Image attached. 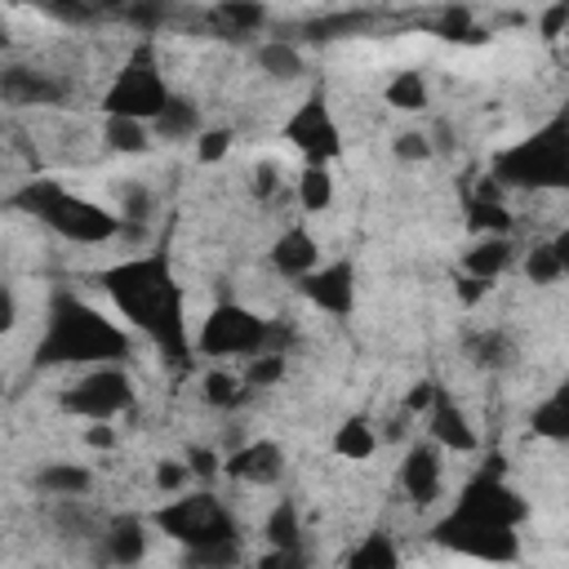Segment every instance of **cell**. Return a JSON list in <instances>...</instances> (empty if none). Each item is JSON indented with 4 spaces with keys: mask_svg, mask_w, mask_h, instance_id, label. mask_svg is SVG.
Listing matches in <instances>:
<instances>
[{
    "mask_svg": "<svg viewBox=\"0 0 569 569\" xmlns=\"http://www.w3.org/2000/svg\"><path fill=\"white\" fill-rule=\"evenodd\" d=\"M102 293L111 298L116 316L133 329H142L169 360L187 356V333H182V293L169 276L164 253H138L98 276Z\"/></svg>",
    "mask_w": 569,
    "mask_h": 569,
    "instance_id": "obj_1",
    "label": "cell"
},
{
    "mask_svg": "<svg viewBox=\"0 0 569 569\" xmlns=\"http://www.w3.org/2000/svg\"><path fill=\"white\" fill-rule=\"evenodd\" d=\"M525 516V502L493 476H480L467 485L462 502L436 525V542L471 556V560H511L516 556V525Z\"/></svg>",
    "mask_w": 569,
    "mask_h": 569,
    "instance_id": "obj_2",
    "label": "cell"
},
{
    "mask_svg": "<svg viewBox=\"0 0 569 569\" xmlns=\"http://www.w3.org/2000/svg\"><path fill=\"white\" fill-rule=\"evenodd\" d=\"M129 356V333L120 320H107L93 302L58 293L49 307V329L40 342L44 365H120Z\"/></svg>",
    "mask_w": 569,
    "mask_h": 569,
    "instance_id": "obj_3",
    "label": "cell"
},
{
    "mask_svg": "<svg viewBox=\"0 0 569 569\" xmlns=\"http://www.w3.org/2000/svg\"><path fill=\"white\" fill-rule=\"evenodd\" d=\"M49 231H58L62 240H76V244H107V240H120V213L107 209V204H93L89 196H76L67 191L62 182H31L22 187L18 196Z\"/></svg>",
    "mask_w": 569,
    "mask_h": 569,
    "instance_id": "obj_4",
    "label": "cell"
},
{
    "mask_svg": "<svg viewBox=\"0 0 569 569\" xmlns=\"http://www.w3.org/2000/svg\"><path fill=\"white\" fill-rule=\"evenodd\" d=\"M569 178V138H565V120H551L542 133L516 142L511 151L498 156L493 164V182L502 187H560Z\"/></svg>",
    "mask_w": 569,
    "mask_h": 569,
    "instance_id": "obj_5",
    "label": "cell"
},
{
    "mask_svg": "<svg viewBox=\"0 0 569 569\" xmlns=\"http://www.w3.org/2000/svg\"><path fill=\"white\" fill-rule=\"evenodd\" d=\"M151 520H156L173 542H182V551L213 547V542H236V538H240L236 516H231L213 493H182V498H169Z\"/></svg>",
    "mask_w": 569,
    "mask_h": 569,
    "instance_id": "obj_6",
    "label": "cell"
},
{
    "mask_svg": "<svg viewBox=\"0 0 569 569\" xmlns=\"http://www.w3.org/2000/svg\"><path fill=\"white\" fill-rule=\"evenodd\" d=\"M196 351L200 356H236V360H253L262 351H276V329L253 316L249 307L240 302H222L204 316L200 325V338H196Z\"/></svg>",
    "mask_w": 569,
    "mask_h": 569,
    "instance_id": "obj_7",
    "label": "cell"
},
{
    "mask_svg": "<svg viewBox=\"0 0 569 569\" xmlns=\"http://www.w3.org/2000/svg\"><path fill=\"white\" fill-rule=\"evenodd\" d=\"M164 102H169V84H164L156 58H151V49H138V53L120 67L116 84L107 89L102 111H107V116H120V120H142V124H151Z\"/></svg>",
    "mask_w": 569,
    "mask_h": 569,
    "instance_id": "obj_8",
    "label": "cell"
},
{
    "mask_svg": "<svg viewBox=\"0 0 569 569\" xmlns=\"http://www.w3.org/2000/svg\"><path fill=\"white\" fill-rule=\"evenodd\" d=\"M133 405V382L120 365H89L62 387V409L89 422H111Z\"/></svg>",
    "mask_w": 569,
    "mask_h": 569,
    "instance_id": "obj_9",
    "label": "cell"
},
{
    "mask_svg": "<svg viewBox=\"0 0 569 569\" xmlns=\"http://www.w3.org/2000/svg\"><path fill=\"white\" fill-rule=\"evenodd\" d=\"M284 138L307 156V164H329L338 156V147H342V133H338V124H333V116H329V107H325L320 93H311L284 120Z\"/></svg>",
    "mask_w": 569,
    "mask_h": 569,
    "instance_id": "obj_10",
    "label": "cell"
},
{
    "mask_svg": "<svg viewBox=\"0 0 569 569\" xmlns=\"http://www.w3.org/2000/svg\"><path fill=\"white\" fill-rule=\"evenodd\" d=\"M71 93V80L36 67V62H4L0 67V102L9 107H58Z\"/></svg>",
    "mask_w": 569,
    "mask_h": 569,
    "instance_id": "obj_11",
    "label": "cell"
},
{
    "mask_svg": "<svg viewBox=\"0 0 569 569\" xmlns=\"http://www.w3.org/2000/svg\"><path fill=\"white\" fill-rule=\"evenodd\" d=\"M302 284V293L320 307V311H329V316H347L351 307H356V271H351V262H320L311 276H302L298 280Z\"/></svg>",
    "mask_w": 569,
    "mask_h": 569,
    "instance_id": "obj_12",
    "label": "cell"
},
{
    "mask_svg": "<svg viewBox=\"0 0 569 569\" xmlns=\"http://www.w3.org/2000/svg\"><path fill=\"white\" fill-rule=\"evenodd\" d=\"M93 556L98 565H111V569H133L142 565L147 556V525L138 516H120V520H107L102 533L93 538Z\"/></svg>",
    "mask_w": 569,
    "mask_h": 569,
    "instance_id": "obj_13",
    "label": "cell"
},
{
    "mask_svg": "<svg viewBox=\"0 0 569 569\" xmlns=\"http://www.w3.org/2000/svg\"><path fill=\"white\" fill-rule=\"evenodd\" d=\"M427 440H431L436 449H453V453H471V449H476V431H471L467 413H462V409L453 405V396L440 391V387H436V396H431V405H427Z\"/></svg>",
    "mask_w": 569,
    "mask_h": 569,
    "instance_id": "obj_14",
    "label": "cell"
},
{
    "mask_svg": "<svg viewBox=\"0 0 569 569\" xmlns=\"http://www.w3.org/2000/svg\"><path fill=\"white\" fill-rule=\"evenodd\" d=\"M227 476L240 480V485H253V489H267L284 476V453L276 440H249L240 445L231 458H227Z\"/></svg>",
    "mask_w": 569,
    "mask_h": 569,
    "instance_id": "obj_15",
    "label": "cell"
},
{
    "mask_svg": "<svg viewBox=\"0 0 569 569\" xmlns=\"http://www.w3.org/2000/svg\"><path fill=\"white\" fill-rule=\"evenodd\" d=\"M440 480H445V462H440V449L431 440H413L405 462H400V489L413 498V502H431L440 493Z\"/></svg>",
    "mask_w": 569,
    "mask_h": 569,
    "instance_id": "obj_16",
    "label": "cell"
},
{
    "mask_svg": "<svg viewBox=\"0 0 569 569\" xmlns=\"http://www.w3.org/2000/svg\"><path fill=\"white\" fill-rule=\"evenodd\" d=\"M271 267H276L280 276H289V280L311 276V271L320 267V244H316V236H311L307 227H289V231L271 244Z\"/></svg>",
    "mask_w": 569,
    "mask_h": 569,
    "instance_id": "obj_17",
    "label": "cell"
},
{
    "mask_svg": "<svg viewBox=\"0 0 569 569\" xmlns=\"http://www.w3.org/2000/svg\"><path fill=\"white\" fill-rule=\"evenodd\" d=\"M511 262H516V249H511L507 236H480V240L462 253V271H467L471 280H485V284H493Z\"/></svg>",
    "mask_w": 569,
    "mask_h": 569,
    "instance_id": "obj_18",
    "label": "cell"
},
{
    "mask_svg": "<svg viewBox=\"0 0 569 569\" xmlns=\"http://www.w3.org/2000/svg\"><path fill=\"white\" fill-rule=\"evenodd\" d=\"M200 133H204L200 107H196L191 98H173V93H169V102H164L160 116L151 120V138H160V142H187V138H200Z\"/></svg>",
    "mask_w": 569,
    "mask_h": 569,
    "instance_id": "obj_19",
    "label": "cell"
},
{
    "mask_svg": "<svg viewBox=\"0 0 569 569\" xmlns=\"http://www.w3.org/2000/svg\"><path fill=\"white\" fill-rule=\"evenodd\" d=\"M93 485V471L84 462H49L36 471V489L49 498H84Z\"/></svg>",
    "mask_w": 569,
    "mask_h": 569,
    "instance_id": "obj_20",
    "label": "cell"
},
{
    "mask_svg": "<svg viewBox=\"0 0 569 569\" xmlns=\"http://www.w3.org/2000/svg\"><path fill=\"white\" fill-rule=\"evenodd\" d=\"M467 356L480 369H511L516 365V342H511L507 329H480V333H467Z\"/></svg>",
    "mask_w": 569,
    "mask_h": 569,
    "instance_id": "obj_21",
    "label": "cell"
},
{
    "mask_svg": "<svg viewBox=\"0 0 569 569\" xmlns=\"http://www.w3.org/2000/svg\"><path fill=\"white\" fill-rule=\"evenodd\" d=\"M258 67L271 76V80H298L302 76V53L293 40H262L258 44Z\"/></svg>",
    "mask_w": 569,
    "mask_h": 569,
    "instance_id": "obj_22",
    "label": "cell"
},
{
    "mask_svg": "<svg viewBox=\"0 0 569 569\" xmlns=\"http://www.w3.org/2000/svg\"><path fill=\"white\" fill-rule=\"evenodd\" d=\"M102 142H107V151H120V156H142V151L151 147V124L107 116V124H102Z\"/></svg>",
    "mask_w": 569,
    "mask_h": 569,
    "instance_id": "obj_23",
    "label": "cell"
},
{
    "mask_svg": "<svg viewBox=\"0 0 569 569\" xmlns=\"http://www.w3.org/2000/svg\"><path fill=\"white\" fill-rule=\"evenodd\" d=\"M298 204L307 213H325L333 204V173H329V164H307L298 173Z\"/></svg>",
    "mask_w": 569,
    "mask_h": 569,
    "instance_id": "obj_24",
    "label": "cell"
},
{
    "mask_svg": "<svg viewBox=\"0 0 569 569\" xmlns=\"http://www.w3.org/2000/svg\"><path fill=\"white\" fill-rule=\"evenodd\" d=\"M525 271L533 284H556L565 276V240H538L525 253Z\"/></svg>",
    "mask_w": 569,
    "mask_h": 569,
    "instance_id": "obj_25",
    "label": "cell"
},
{
    "mask_svg": "<svg viewBox=\"0 0 569 569\" xmlns=\"http://www.w3.org/2000/svg\"><path fill=\"white\" fill-rule=\"evenodd\" d=\"M373 449H378V436H373V427L365 418L342 422L338 436H333V453L347 458V462H365V458H373Z\"/></svg>",
    "mask_w": 569,
    "mask_h": 569,
    "instance_id": "obj_26",
    "label": "cell"
},
{
    "mask_svg": "<svg viewBox=\"0 0 569 569\" xmlns=\"http://www.w3.org/2000/svg\"><path fill=\"white\" fill-rule=\"evenodd\" d=\"M347 569H400V551L387 533H369L351 556H347Z\"/></svg>",
    "mask_w": 569,
    "mask_h": 569,
    "instance_id": "obj_27",
    "label": "cell"
},
{
    "mask_svg": "<svg viewBox=\"0 0 569 569\" xmlns=\"http://www.w3.org/2000/svg\"><path fill=\"white\" fill-rule=\"evenodd\" d=\"M382 98H387V107H396V111H427V80H422L418 71H396Z\"/></svg>",
    "mask_w": 569,
    "mask_h": 569,
    "instance_id": "obj_28",
    "label": "cell"
},
{
    "mask_svg": "<svg viewBox=\"0 0 569 569\" xmlns=\"http://www.w3.org/2000/svg\"><path fill=\"white\" fill-rule=\"evenodd\" d=\"M533 431L547 436V440H565V436H569V396H565V391H551V396L533 409Z\"/></svg>",
    "mask_w": 569,
    "mask_h": 569,
    "instance_id": "obj_29",
    "label": "cell"
},
{
    "mask_svg": "<svg viewBox=\"0 0 569 569\" xmlns=\"http://www.w3.org/2000/svg\"><path fill=\"white\" fill-rule=\"evenodd\" d=\"M240 538L236 542H213V547H196V551H182L187 569H240Z\"/></svg>",
    "mask_w": 569,
    "mask_h": 569,
    "instance_id": "obj_30",
    "label": "cell"
},
{
    "mask_svg": "<svg viewBox=\"0 0 569 569\" xmlns=\"http://www.w3.org/2000/svg\"><path fill=\"white\" fill-rule=\"evenodd\" d=\"M244 378L240 373H227V369H213V373H204V400L209 405H218V409H236L240 400H244Z\"/></svg>",
    "mask_w": 569,
    "mask_h": 569,
    "instance_id": "obj_31",
    "label": "cell"
},
{
    "mask_svg": "<svg viewBox=\"0 0 569 569\" xmlns=\"http://www.w3.org/2000/svg\"><path fill=\"white\" fill-rule=\"evenodd\" d=\"M302 525H298V507L293 502H280L276 511H271V520H267V542L271 547H302Z\"/></svg>",
    "mask_w": 569,
    "mask_h": 569,
    "instance_id": "obj_32",
    "label": "cell"
},
{
    "mask_svg": "<svg viewBox=\"0 0 569 569\" xmlns=\"http://www.w3.org/2000/svg\"><path fill=\"white\" fill-rule=\"evenodd\" d=\"M244 387H271L284 378V351H262L253 360H244Z\"/></svg>",
    "mask_w": 569,
    "mask_h": 569,
    "instance_id": "obj_33",
    "label": "cell"
},
{
    "mask_svg": "<svg viewBox=\"0 0 569 569\" xmlns=\"http://www.w3.org/2000/svg\"><path fill=\"white\" fill-rule=\"evenodd\" d=\"M213 13H218L236 36H249V31H258V27L267 22V9H262V4H218Z\"/></svg>",
    "mask_w": 569,
    "mask_h": 569,
    "instance_id": "obj_34",
    "label": "cell"
},
{
    "mask_svg": "<svg viewBox=\"0 0 569 569\" xmlns=\"http://www.w3.org/2000/svg\"><path fill=\"white\" fill-rule=\"evenodd\" d=\"M391 156L405 160V164L431 160V138H427V129H405V133H396V138H391Z\"/></svg>",
    "mask_w": 569,
    "mask_h": 569,
    "instance_id": "obj_35",
    "label": "cell"
},
{
    "mask_svg": "<svg viewBox=\"0 0 569 569\" xmlns=\"http://www.w3.org/2000/svg\"><path fill=\"white\" fill-rule=\"evenodd\" d=\"M227 147H231V129H204V133H200V147H196V156L209 164V160H222V156H227Z\"/></svg>",
    "mask_w": 569,
    "mask_h": 569,
    "instance_id": "obj_36",
    "label": "cell"
},
{
    "mask_svg": "<svg viewBox=\"0 0 569 569\" xmlns=\"http://www.w3.org/2000/svg\"><path fill=\"white\" fill-rule=\"evenodd\" d=\"M187 480H191V467H187V462H173V458H164V462L156 467V485H160L164 493H178Z\"/></svg>",
    "mask_w": 569,
    "mask_h": 569,
    "instance_id": "obj_37",
    "label": "cell"
},
{
    "mask_svg": "<svg viewBox=\"0 0 569 569\" xmlns=\"http://www.w3.org/2000/svg\"><path fill=\"white\" fill-rule=\"evenodd\" d=\"M258 569H307V556H302V547H271L258 560Z\"/></svg>",
    "mask_w": 569,
    "mask_h": 569,
    "instance_id": "obj_38",
    "label": "cell"
},
{
    "mask_svg": "<svg viewBox=\"0 0 569 569\" xmlns=\"http://www.w3.org/2000/svg\"><path fill=\"white\" fill-rule=\"evenodd\" d=\"M467 27H471V13L467 9H445L440 13V36L445 40H467Z\"/></svg>",
    "mask_w": 569,
    "mask_h": 569,
    "instance_id": "obj_39",
    "label": "cell"
},
{
    "mask_svg": "<svg viewBox=\"0 0 569 569\" xmlns=\"http://www.w3.org/2000/svg\"><path fill=\"white\" fill-rule=\"evenodd\" d=\"M253 191H258L262 200L276 196V191H280V169H276V164H258V169H253Z\"/></svg>",
    "mask_w": 569,
    "mask_h": 569,
    "instance_id": "obj_40",
    "label": "cell"
},
{
    "mask_svg": "<svg viewBox=\"0 0 569 569\" xmlns=\"http://www.w3.org/2000/svg\"><path fill=\"white\" fill-rule=\"evenodd\" d=\"M18 325V293L9 284H0V333H9Z\"/></svg>",
    "mask_w": 569,
    "mask_h": 569,
    "instance_id": "obj_41",
    "label": "cell"
},
{
    "mask_svg": "<svg viewBox=\"0 0 569 569\" xmlns=\"http://www.w3.org/2000/svg\"><path fill=\"white\" fill-rule=\"evenodd\" d=\"M191 471H196V476H213V471H218V458H213L209 449H196V453H191Z\"/></svg>",
    "mask_w": 569,
    "mask_h": 569,
    "instance_id": "obj_42",
    "label": "cell"
},
{
    "mask_svg": "<svg viewBox=\"0 0 569 569\" xmlns=\"http://www.w3.org/2000/svg\"><path fill=\"white\" fill-rule=\"evenodd\" d=\"M480 293H489V284H485V280H471V276H467V280L458 284V298H462V302H476Z\"/></svg>",
    "mask_w": 569,
    "mask_h": 569,
    "instance_id": "obj_43",
    "label": "cell"
},
{
    "mask_svg": "<svg viewBox=\"0 0 569 569\" xmlns=\"http://www.w3.org/2000/svg\"><path fill=\"white\" fill-rule=\"evenodd\" d=\"M89 445H98V449H102V445H107V449H111V445H116V431H111V427H102V422H98V427H93V431H89Z\"/></svg>",
    "mask_w": 569,
    "mask_h": 569,
    "instance_id": "obj_44",
    "label": "cell"
},
{
    "mask_svg": "<svg viewBox=\"0 0 569 569\" xmlns=\"http://www.w3.org/2000/svg\"><path fill=\"white\" fill-rule=\"evenodd\" d=\"M0 391H4V373H0Z\"/></svg>",
    "mask_w": 569,
    "mask_h": 569,
    "instance_id": "obj_45",
    "label": "cell"
}]
</instances>
